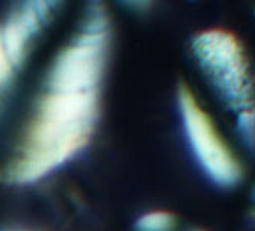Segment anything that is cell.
Masks as SVG:
<instances>
[{
  "label": "cell",
  "mask_w": 255,
  "mask_h": 231,
  "mask_svg": "<svg viewBox=\"0 0 255 231\" xmlns=\"http://www.w3.org/2000/svg\"><path fill=\"white\" fill-rule=\"evenodd\" d=\"M97 117V88L46 77L43 93L3 179L14 185H28L63 167L86 148Z\"/></svg>",
  "instance_id": "6da1fadb"
},
{
  "label": "cell",
  "mask_w": 255,
  "mask_h": 231,
  "mask_svg": "<svg viewBox=\"0 0 255 231\" xmlns=\"http://www.w3.org/2000/svg\"><path fill=\"white\" fill-rule=\"evenodd\" d=\"M192 51L212 85L234 108L252 110V82L243 48L225 29H208L197 34Z\"/></svg>",
  "instance_id": "7a4b0ae2"
},
{
  "label": "cell",
  "mask_w": 255,
  "mask_h": 231,
  "mask_svg": "<svg viewBox=\"0 0 255 231\" xmlns=\"http://www.w3.org/2000/svg\"><path fill=\"white\" fill-rule=\"evenodd\" d=\"M178 106L194 156L211 179L223 187L240 181L242 168L186 85L178 86Z\"/></svg>",
  "instance_id": "3957f363"
},
{
  "label": "cell",
  "mask_w": 255,
  "mask_h": 231,
  "mask_svg": "<svg viewBox=\"0 0 255 231\" xmlns=\"http://www.w3.org/2000/svg\"><path fill=\"white\" fill-rule=\"evenodd\" d=\"M57 2H25L17 6L0 25V32L12 62L20 66L25 54L42 28L46 25Z\"/></svg>",
  "instance_id": "277c9868"
},
{
  "label": "cell",
  "mask_w": 255,
  "mask_h": 231,
  "mask_svg": "<svg viewBox=\"0 0 255 231\" xmlns=\"http://www.w3.org/2000/svg\"><path fill=\"white\" fill-rule=\"evenodd\" d=\"M175 219L168 211H151L137 219L135 228L138 231H172Z\"/></svg>",
  "instance_id": "5b68a950"
},
{
  "label": "cell",
  "mask_w": 255,
  "mask_h": 231,
  "mask_svg": "<svg viewBox=\"0 0 255 231\" xmlns=\"http://www.w3.org/2000/svg\"><path fill=\"white\" fill-rule=\"evenodd\" d=\"M17 68L19 66H17L9 57L8 51L5 48V43H3V39H2V32H0V96L3 94V91L11 83Z\"/></svg>",
  "instance_id": "8992f818"
},
{
  "label": "cell",
  "mask_w": 255,
  "mask_h": 231,
  "mask_svg": "<svg viewBox=\"0 0 255 231\" xmlns=\"http://www.w3.org/2000/svg\"><path fill=\"white\" fill-rule=\"evenodd\" d=\"M240 127L251 142L255 140V110H248L240 117Z\"/></svg>",
  "instance_id": "52a82bcc"
},
{
  "label": "cell",
  "mask_w": 255,
  "mask_h": 231,
  "mask_svg": "<svg viewBox=\"0 0 255 231\" xmlns=\"http://www.w3.org/2000/svg\"><path fill=\"white\" fill-rule=\"evenodd\" d=\"M15 231H20V230H15Z\"/></svg>",
  "instance_id": "ba28073f"
}]
</instances>
